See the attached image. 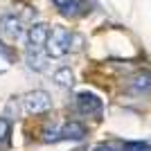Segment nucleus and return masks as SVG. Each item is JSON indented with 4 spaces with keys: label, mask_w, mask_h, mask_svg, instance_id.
<instances>
[{
    "label": "nucleus",
    "mask_w": 151,
    "mask_h": 151,
    "mask_svg": "<svg viewBox=\"0 0 151 151\" xmlns=\"http://www.w3.org/2000/svg\"><path fill=\"white\" fill-rule=\"evenodd\" d=\"M70 41H72V34H70L65 27H54L50 38H47V45H45V47H47V54L54 57V59L63 57V54L70 50Z\"/></svg>",
    "instance_id": "nucleus-1"
},
{
    "label": "nucleus",
    "mask_w": 151,
    "mask_h": 151,
    "mask_svg": "<svg viewBox=\"0 0 151 151\" xmlns=\"http://www.w3.org/2000/svg\"><path fill=\"white\" fill-rule=\"evenodd\" d=\"M23 104H25V111L27 113H45V111H50L52 106V99L50 95L45 93V90H34V93H27L25 97H23Z\"/></svg>",
    "instance_id": "nucleus-2"
},
{
    "label": "nucleus",
    "mask_w": 151,
    "mask_h": 151,
    "mask_svg": "<svg viewBox=\"0 0 151 151\" xmlns=\"http://www.w3.org/2000/svg\"><path fill=\"white\" fill-rule=\"evenodd\" d=\"M47 38H50V29L45 23H36V25H32L29 32H27V45H29L32 52H38L41 47L47 45Z\"/></svg>",
    "instance_id": "nucleus-3"
},
{
    "label": "nucleus",
    "mask_w": 151,
    "mask_h": 151,
    "mask_svg": "<svg viewBox=\"0 0 151 151\" xmlns=\"http://www.w3.org/2000/svg\"><path fill=\"white\" fill-rule=\"evenodd\" d=\"M77 108H79V113L90 117V115H101L104 104H101V99L93 93H79L77 95Z\"/></svg>",
    "instance_id": "nucleus-4"
},
{
    "label": "nucleus",
    "mask_w": 151,
    "mask_h": 151,
    "mask_svg": "<svg viewBox=\"0 0 151 151\" xmlns=\"http://www.w3.org/2000/svg\"><path fill=\"white\" fill-rule=\"evenodd\" d=\"M0 32L9 38H20L23 36V23L14 14H2L0 16Z\"/></svg>",
    "instance_id": "nucleus-5"
},
{
    "label": "nucleus",
    "mask_w": 151,
    "mask_h": 151,
    "mask_svg": "<svg viewBox=\"0 0 151 151\" xmlns=\"http://www.w3.org/2000/svg\"><path fill=\"white\" fill-rule=\"evenodd\" d=\"M131 93L133 95H149L151 93V72H140L131 81Z\"/></svg>",
    "instance_id": "nucleus-6"
},
{
    "label": "nucleus",
    "mask_w": 151,
    "mask_h": 151,
    "mask_svg": "<svg viewBox=\"0 0 151 151\" xmlns=\"http://www.w3.org/2000/svg\"><path fill=\"white\" fill-rule=\"evenodd\" d=\"M61 138H65V140H83L86 138V126L79 124V122H68V124H63V129H61Z\"/></svg>",
    "instance_id": "nucleus-7"
},
{
    "label": "nucleus",
    "mask_w": 151,
    "mask_h": 151,
    "mask_svg": "<svg viewBox=\"0 0 151 151\" xmlns=\"http://www.w3.org/2000/svg\"><path fill=\"white\" fill-rule=\"evenodd\" d=\"M54 81H57L61 88H70V86L75 83V77H72L70 68H59L57 72H54Z\"/></svg>",
    "instance_id": "nucleus-8"
},
{
    "label": "nucleus",
    "mask_w": 151,
    "mask_h": 151,
    "mask_svg": "<svg viewBox=\"0 0 151 151\" xmlns=\"http://www.w3.org/2000/svg\"><path fill=\"white\" fill-rule=\"evenodd\" d=\"M27 65H29L32 70H36V72H41V70H45V59L43 57H36V52L34 54H27Z\"/></svg>",
    "instance_id": "nucleus-9"
},
{
    "label": "nucleus",
    "mask_w": 151,
    "mask_h": 151,
    "mask_svg": "<svg viewBox=\"0 0 151 151\" xmlns=\"http://www.w3.org/2000/svg\"><path fill=\"white\" fill-rule=\"evenodd\" d=\"M124 151H151L149 142H124Z\"/></svg>",
    "instance_id": "nucleus-10"
},
{
    "label": "nucleus",
    "mask_w": 151,
    "mask_h": 151,
    "mask_svg": "<svg viewBox=\"0 0 151 151\" xmlns=\"http://www.w3.org/2000/svg\"><path fill=\"white\" fill-rule=\"evenodd\" d=\"M59 138H61V131H57V129H52V131H50V129H45V131H43V140H45V142H57Z\"/></svg>",
    "instance_id": "nucleus-11"
},
{
    "label": "nucleus",
    "mask_w": 151,
    "mask_h": 151,
    "mask_svg": "<svg viewBox=\"0 0 151 151\" xmlns=\"http://www.w3.org/2000/svg\"><path fill=\"white\" fill-rule=\"evenodd\" d=\"M7 135H9V122L0 117V142H2V140H7Z\"/></svg>",
    "instance_id": "nucleus-12"
},
{
    "label": "nucleus",
    "mask_w": 151,
    "mask_h": 151,
    "mask_svg": "<svg viewBox=\"0 0 151 151\" xmlns=\"http://www.w3.org/2000/svg\"><path fill=\"white\" fill-rule=\"evenodd\" d=\"M52 2H54L59 9H68V7L72 5V0H52Z\"/></svg>",
    "instance_id": "nucleus-13"
},
{
    "label": "nucleus",
    "mask_w": 151,
    "mask_h": 151,
    "mask_svg": "<svg viewBox=\"0 0 151 151\" xmlns=\"http://www.w3.org/2000/svg\"><path fill=\"white\" fill-rule=\"evenodd\" d=\"M93 151H115V149H113V147H108V145H97Z\"/></svg>",
    "instance_id": "nucleus-14"
}]
</instances>
